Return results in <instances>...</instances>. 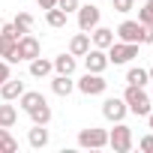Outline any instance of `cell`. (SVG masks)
Here are the masks:
<instances>
[{
    "label": "cell",
    "mask_w": 153,
    "mask_h": 153,
    "mask_svg": "<svg viewBox=\"0 0 153 153\" xmlns=\"http://www.w3.org/2000/svg\"><path fill=\"white\" fill-rule=\"evenodd\" d=\"M123 102H126V108L132 111V114H138V117H147L150 114V96L141 90V87H135V84H129L126 87V93H123Z\"/></svg>",
    "instance_id": "obj_1"
},
{
    "label": "cell",
    "mask_w": 153,
    "mask_h": 153,
    "mask_svg": "<svg viewBox=\"0 0 153 153\" xmlns=\"http://www.w3.org/2000/svg\"><path fill=\"white\" fill-rule=\"evenodd\" d=\"M132 57H138V45L135 42H111L108 45V63L120 66V63H129Z\"/></svg>",
    "instance_id": "obj_2"
},
{
    "label": "cell",
    "mask_w": 153,
    "mask_h": 153,
    "mask_svg": "<svg viewBox=\"0 0 153 153\" xmlns=\"http://www.w3.org/2000/svg\"><path fill=\"white\" fill-rule=\"evenodd\" d=\"M33 57H39V39L30 36V33H24V36L18 39V45H15L12 63H18V60H33Z\"/></svg>",
    "instance_id": "obj_3"
},
{
    "label": "cell",
    "mask_w": 153,
    "mask_h": 153,
    "mask_svg": "<svg viewBox=\"0 0 153 153\" xmlns=\"http://www.w3.org/2000/svg\"><path fill=\"white\" fill-rule=\"evenodd\" d=\"M108 144H111L117 153H129V147H132V129L123 126V123H117V126L111 129V135H108Z\"/></svg>",
    "instance_id": "obj_4"
},
{
    "label": "cell",
    "mask_w": 153,
    "mask_h": 153,
    "mask_svg": "<svg viewBox=\"0 0 153 153\" xmlns=\"http://www.w3.org/2000/svg\"><path fill=\"white\" fill-rule=\"evenodd\" d=\"M105 87H108V81L102 78V72H87L84 78L78 81V90H81V93H87V96L105 93Z\"/></svg>",
    "instance_id": "obj_5"
},
{
    "label": "cell",
    "mask_w": 153,
    "mask_h": 153,
    "mask_svg": "<svg viewBox=\"0 0 153 153\" xmlns=\"http://www.w3.org/2000/svg\"><path fill=\"white\" fill-rule=\"evenodd\" d=\"M117 36H120V42H135V45H141V39H144V24H141V21H123V24L117 27Z\"/></svg>",
    "instance_id": "obj_6"
},
{
    "label": "cell",
    "mask_w": 153,
    "mask_h": 153,
    "mask_svg": "<svg viewBox=\"0 0 153 153\" xmlns=\"http://www.w3.org/2000/svg\"><path fill=\"white\" fill-rule=\"evenodd\" d=\"M126 102L123 99H117V96H108L105 102H102V114H105V120H114V123H120L123 117H126Z\"/></svg>",
    "instance_id": "obj_7"
},
{
    "label": "cell",
    "mask_w": 153,
    "mask_h": 153,
    "mask_svg": "<svg viewBox=\"0 0 153 153\" xmlns=\"http://www.w3.org/2000/svg\"><path fill=\"white\" fill-rule=\"evenodd\" d=\"M96 24H99V6H93V3L78 6V27H81L84 33H90Z\"/></svg>",
    "instance_id": "obj_8"
},
{
    "label": "cell",
    "mask_w": 153,
    "mask_h": 153,
    "mask_svg": "<svg viewBox=\"0 0 153 153\" xmlns=\"http://www.w3.org/2000/svg\"><path fill=\"white\" fill-rule=\"evenodd\" d=\"M78 144L81 147H105L108 144V132L105 129H81L78 132Z\"/></svg>",
    "instance_id": "obj_9"
},
{
    "label": "cell",
    "mask_w": 153,
    "mask_h": 153,
    "mask_svg": "<svg viewBox=\"0 0 153 153\" xmlns=\"http://www.w3.org/2000/svg\"><path fill=\"white\" fill-rule=\"evenodd\" d=\"M84 66H87V72H102V69L108 66V54H105L102 48H87Z\"/></svg>",
    "instance_id": "obj_10"
},
{
    "label": "cell",
    "mask_w": 153,
    "mask_h": 153,
    "mask_svg": "<svg viewBox=\"0 0 153 153\" xmlns=\"http://www.w3.org/2000/svg\"><path fill=\"white\" fill-rule=\"evenodd\" d=\"M87 48H90V33L81 30V33H75V36H72V42H69V54H72V57H84Z\"/></svg>",
    "instance_id": "obj_11"
},
{
    "label": "cell",
    "mask_w": 153,
    "mask_h": 153,
    "mask_svg": "<svg viewBox=\"0 0 153 153\" xmlns=\"http://www.w3.org/2000/svg\"><path fill=\"white\" fill-rule=\"evenodd\" d=\"M0 93H3L6 102H12V99H18V96L24 93V81H12V78H6L3 84H0Z\"/></svg>",
    "instance_id": "obj_12"
},
{
    "label": "cell",
    "mask_w": 153,
    "mask_h": 153,
    "mask_svg": "<svg viewBox=\"0 0 153 153\" xmlns=\"http://www.w3.org/2000/svg\"><path fill=\"white\" fill-rule=\"evenodd\" d=\"M111 42H114V30H108V27H99V24H96V27H93V45L105 51Z\"/></svg>",
    "instance_id": "obj_13"
},
{
    "label": "cell",
    "mask_w": 153,
    "mask_h": 153,
    "mask_svg": "<svg viewBox=\"0 0 153 153\" xmlns=\"http://www.w3.org/2000/svg\"><path fill=\"white\" fill-rule=\"evenodd\" d=\"M15 45H18V39H15V36H9V33L0 30V57L12 60V57H15Z\"/></svg>",
    "instance_id": "obj_14"
},
{
    "label": "cell",
    "mask_w": 153,
    "mask_h": 153,
    "mask_svg": "<svg viewBox=\"0 0 153 153\" xmlns=\"http://www.w3.org/2000/svg\"><path fill=\"white\" fill-rule=\"evenodd\" d=\"M51 69H54L51 60H42V57H33V60H30V75H33V78H45Z\"/></svg>",
    "instance_id": "obj_15"
},
{
    "label": "cell",
    "mask_w": 153,
    "mask_h": 153,
    "mask_svg": "<svg viewBox=\"0 0 153 153\" xmlns=\"http://www.w3.org/2000/svg\"><path fill=\"white\" fill-rule=\"evenodd\" d=\"M27 114H30V117H33V123H39V126H45V123L51 120V108H48V102H39V105H33Z\"/></svg>",
    "instance_id": "obj_16"
},
{
    "label": "cell",
    "mask_w": 153,
    "mask_h": 153,
    "mask_svg": "<svg viewBox=\"0 0 153 153\" xmlns=\"http://www.w3.org/2000/svg\"><path fill=\"white\" fill-rule=\"evenodd\" d=\"M72 87H75V84H72L69 75H57V78L51 81V90H54L57 96H69V93H72Z\"/></svg>",
    "instance_id": "obj_17"
},
{
    "label": "cell",
    "mask_w": 153,
    "mask_h": 153,
    "mask_svg": "<svg viewBox=\"0 0 153 153\" xmlns=\"http://www.w3.org/2000/svg\"><path fill=\"white\" fill-rule=\"evenodd\" d=\"M12 27H15L18 39H21L24 33H30V27H33V15H27V12H18V15H15V21H12Z\"/></svg>",
    "instance_id": "obj_18"
},
{
    "label": "cell",
    "mask_w": 153,
    "mask_h": 153,
    "mask_svg": "<svg viewBox=\"0 0 153 153\" xmlns=\"http://www.w3.org/2000/svg\"><path fill=\"white\" fill-rule=\"evenodd\" d=\"M27 141H30V147H45V144H48V129L36 123V126L30 129V135H27Z\"/></svg>",
    "instance_id": "obj_19"
},
{
    "label": "cell",
    "mask_w": 153,
    "mask_h": 153,
    "mask_svg": "<svg viewBox=\"0 0 153 153\" xmlns=\"http://www.w3.org/2000/svg\"><path fill=\"white\" fill-rule=\"evenodd\" d=\"M54 69H57L60 75H72V72H75V57H72V54H60V57L54 60Z\"/></svg>",
    "instance_id": "obj_20"
},
{
    "label": "cell",
    "mask_w": 153,
    "mask_h": 153,
    "mask_svg": "<svg viewBox=\"0 0 153 153\" xmlns=\"http://www.w3.org/2000/svg\"><path fill=\"white\" fill-rule=\"evenodd\" d=\"M18 150V141L6 132V126H0V153H15Z\"/></svg>",
    "instance_id": "obj_21"
},
{
    "label": "cell",
    "mask_w": 153,
    "mask_h": 153,
    "mask_svg": "<svg viewBox=\"0 0 153 153\" xmlns=\"http://www.w3.org/2000/svg\"><path fill=\"white\" fill-rule=\"evenodd\" d=\"M126 81H129V84H135V87H144V84L150 81V75H147V69H138V66H135V69H129V72H126Z\"/></svg>",
    "instance_id": "obj_22"
},
{
    "label": "cell",
    "mask_w": 153,
    "mask_h": 153,
    "mask_svg": "<svg viewBox=\"0 0 153 153\" xmlns=\"http://www.w3.org/2000/svg\"><path fill=\"white\" fill-rule=\"evenodd\" d=\"M15 120H18V111H15V105H0V126H15Z\"/></svg>",
    "instance_id": "obj_23"
},
{
    "label": "cell",
    "mask_w": 153,
    "mask_h": 153,
    "mask_svg": "<svg viewBox=\"0 0 153 153\" xmlns=\"http://www.w3.org/2000/svg\"><path fill=\"white\" fill-rule=\"evenodd\" d=\"M18 99H21V108H24V111H30L33 105L45 102V99H42V93H36V90H24V93H21Z\"/></svg>",
    "instance_id": "obj_24"
},
{
    "label": "cell",
    "mask_w": 153,
    "mask_h": 153,
    "mask_svg": "<svg viewBox=\"0 0 153 153\" xmlns=\"http://www.w3.org/2000/svg\"><path fill=\"white\" fill-rule=\"evenodd\" d=\"M45 21H48L51 27H63V24H66V12L57 9V6H51V9L45 12Z\"/></svg>",
    "instance_id": "obj_25"
},
{
    "label": "cell",
    "mask_w": 153,
    "mask_h": 153,
    "mask_svg": "<svg viewBox=\"0 0 153 153\" xmlns=\"http://www.w3.org/2000/svg\"><path fill=\"white\" fill-rule=\"evenodd\" d=\"M138 21H141V24H153V0L144 3V9L138 12Z\"/></svg>",
    "instance_id": "obj_26"
},
{
    "label": "cell",
    "mask_w": 153,
    "mask_h": 153,
    "mask_svg": "<svg viewBox=\"0 0 153 153\" xmlns=\"http://www.w3.org/2000/svg\"><path fill=\"white\" fill-rule=\"evenodd\" d=\"M78 6H81L78 0H57V9H63L66 15H69V12H75V9H78Z\"/></svg>",
    "instance_id": "obj_27"
},
{
    "label": "cell",
    "mask_w": 153,
    "mask_h": 153,
    "mask_svg": "<svg viewBox=\"0 0 153 153\" xmlns=\"http://www.w3.org/2000/svg\"><path fill=\"white\" fill-rule=\"evenodd\" d=\"M111 6H114V12H129L132 0H111Z\"/></svg>",
    "instance_id": "obj_28"
},
{
    "label": "cell",
    "mask_w": 153,
    "mask_h": 153,
    "mask_svg": "<svg viewBox=\"0 0 153 153\" xmlns=\"http://www.w3.org/2000/svg\"><path fill=\"white\" fill-rule=\"evenodd\" d=\"M141 150L144 153H153V135H144L141 138Z\"/></svg>",
    "instance_id": "obj_29"
},
{
    "label": "cell",
    "mask_w": 153,
    "mask_h": 153,
    "mask_svg": "<svg viewBox=\"0 0 153 153\" xmlns=\"http://www.w3.org/2000/svg\"><path fill=\"white\" fill-rule=\"evenodd\" d=\"M6 78H9V63H6V60H0V84H3Z\"/></svg>",
    "instance_id": "obj_30"
},
{
    "label": "cell",
    "mask_w": 153,
    "mask_h": 153,
    "mask_svg": "<svg viewBox=\"0 0 153 153\" xmlns=\"http://www.w3.org/2000/svg\"><path fill=\"white\" fill-rule=\"evenodd\" d=\"M141 42H153V24H144V39Z\"/></svg>",
    "instance_id": "obj_31"
},
{
    "label": "cell",
    "mask_w": 153,
    "mask_h": 153,
    "mask_svg": "<svg viewBox=\"0 0 153 153\" xmlns=\"http://www.w3.org/2000/svg\"><path fill=\"white\" fill-rule=\"evenodd\" d=\"M39 6L42 9H51V6H57V0H39Z\"/></svg>",
    "instance_id": "obj_32"
},
{
    "label": "cell",
    "mask_w": 153,
    "mask_h": 153,
    "mask_svg": "<svg viewBox=\"0 0 153 153\" xmlns=\"http://www.w3.org/2000/svg\"><path fill=\"white\" fill-rule=\"evenodd\" d=\"M147 123H150V129H153V108H150V114H147Z\"/></svg>",
    "instance_id": "obj_33"
},
{
    "label": "cell",
    "mask_w": 153,
    "mask_h": 153,
    "mask_svg": "<svg viewBox=\"0 0 153 153\" xmlns=\"http://www.w3.org/2000/svg\"><path fill=\"white\" fill-rule=\"evenodd\" d=\"M147 75H150V81H153V69H147Z\"/></svg>",
    "instance_id": "obj_34"
},
{
    "label": "cell",
    "mask_w": 153,
    "mask_h": 153,
    "mask_svg": "<svg viewBox=\"0 0 153 153\" xmlns=\"http://www.w3.org/2000/svg\"><path fill=\"white\" fill-rule=\"evenodd\" d=\"M0 27H3V18H0Z\"/></svg>",
    "instance_id": "obj_35"
},
{
    "label": "cell",
    "mask_w": 153,
    "mask_h": 153,
    "mask_svg": "<svg viewBox=\"0 0 153 153\" xmlns=\"http://www.w3.org/2000/svg\"><path fill=\"white\" fill-rule=\"evenodd\" d=\"M150 102H153V96H150Z\"/></svg>",
    "instance_id": "obj_36"
}]
</instances>
